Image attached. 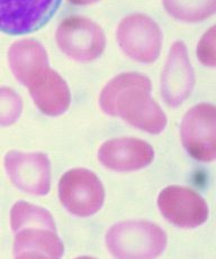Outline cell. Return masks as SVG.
<instances>
[{"instance_id":"cell-1","label":"cell","mask_w":216,"mask_h":259,"mask_svg":"<svg viewBox=\"0 0 216 259\" xmlns=\"http://www.w3.org/2000/svg\"><path fill=\"white\" fill-rule=\"evenodd\" d=\"M148 76L128 72L112 79L101 90L99 106L106 115L121 117L140 131L158 135L167 126V116L151 97Z\"/></svg>"},{"instance_id":"cell-2","label":"cell","mask_w":216,"mask_h":259,"mask_svg":"<svg viewBox=\"0 0 216 259\" xmlns=\"http://www.w3.org/2000/svg\"><path fill=\"white\" fill-rule=\"evenodd\" d=\"M106 247L116 258H156L167 247V235L150 221L128 220L113 226L106 234Z\"/></svg>"},{"instance_id":"cell-3","label":"cell","mask_w":216,"mask_h":259,"mask_svg":"<svg viewBox=\"0 0 216 259\" xmlns=\"http://www.w3.org/2000/svg\"><path fill=\"white\" fill-rule=\"evenodd\" d=\"M116 39L123 53L138 63L151 64L160 56L162 32L156 20L144 14L123 18L116 30Z\"/></svg>"},{"instance_id":"cell-4","label":"cell","mask_w":216,"mask_h":259,"mask_svg":"<svg viewBox=\"0 0 216 259\" xmlns=\"http://www.w3.org/2000/svg\"><path fill=\"white\" fill-rule=\"evenodd\" d=\"M55 38L59 49L78 62L95 61L106 48V36L102 28L82 16L64 18L58 26Z\"/></svg>"},{"instance_id":"cell-5","label":"cell","mask_w":216,"mask_h":259,"mask_svg":"<svg viewBox=\"0 0 216 259\" xmlns=\"http://www.w3.org/2000/svg\"><path fill=\"white\" fill-rule=\"evenodd\" d=\"M59 199L71 214L87 218L101 209L105 190L98 176L91 170L72 168L60 180Z\"/></svg>"},{"instance_id":"cell-6","label":"cell","mask_w":216,"mask_h":259,"mask_svg":"<svg viewBox=\"0 0 216 259\" xmlns=\"http://www.w3.org/2000/svg\"><path fill=\"white\" fill-rule=\"evenodd\" d=\"M182 142L190 156L204 163L216 157V108L199 103L190 108L182 121Z\"/></svg>"},{"instance_id":"cell-7","label":"cell","mask_w":216,"mask_h":259,"mask_svg":"<svg viewBox=\"0 0 216 259\" xmlns=\"http://www.w3.org/2000/svg\"><path fill=\"white\" fill-rule=\"evenodd\" d=\"M158 208L164 219L173 226L193 229L207 221L209 209L206 201L193 189L171 185L158 196Z\"/></svg>"},{"instance_id":"cell-8","label":"cell","mask_w":216,"mask_h":259,"mask_svg":"<svg viewBox=\"0 0 216 259\" xmlns=\"http://www.w3.org/2000/svg\"><path fill=\"white\" fill-rule=\"evenodd\" d=\"M61 0H0V30L9 35H25L49 22Z\"/></svg>"},{"instance_id":"cell-9","label":"cell","mask_w":216,"mask_h":259,"mask_svg":"<svg viewBox=\"0 0 216 259\" xmlns=\"http://www.w3.org/2000/svg\"><path fill=\"white\" fill-rule=\"evenodd\" d=\"M4 165L12 183L23 192L33 195L50 192L51 163L45 154L10 151Z\"/></svg>"},{"instance_id":"cell-10","label":"cell","mask_w":216,"mask_h":259,"mask_svg":"<svg viewBox=\"0 0 216 259\" xmlns=\"http://www.w3.org/2000/svg\"><path fill=\"white\" fill-rule=\"evenodd\" d=\"M195 87V72L190 63L186 45L182 40L174 42L161 73V97L167 106H182L192 95Z\"/></svg>"},{"instance_id":"cell-11","label":"cell","mask_w":216,"mask_h":259,"mask_svg":"<svg viewBox=\"0 0 216 259\" xmlns=\"http://www.w3.org/2000/svg\"><path fill=\"white\" fill-rule=\"evenodd\" d=\"M100 163L115 172H133L149 166L154 151L147 142L137 138H114L101 145L98 151Z\"/></svg>"},{"instance_id":"cell-12","label":"cell","mask_w":216,"mask_h":259,"mask_svg":"<svg viewBox=\"0 0 216 259\" xmlns=\"http://www.w3.org/2000/svg\"><path fill=\"white\" fill-rule=\"evenodd\" d=\"M27 88L35 106L46 116H61L70 107L69 87L63 77L50 66L36 76Z\"/></svg>"},{"instance_id":"cell-13","label":"cell","mask_w":216,"mask_h":259,"mask_svg":"<svg viewBox=\"0 0 216 259\" xmlns=\"http://www.w3.org/2000/svg\"><path fill=\"white\" fill-rule=\"evenodd\" d=\"M8 63L15 79L25 87L50 66L44 46L29 38L12 44L8 50Z\"/></svg>"},{"instance_id":"cell-14","label":"cell","mask_w":216,"mask_h":259,"mask_svg":"<svg viewBox=\"0 0 216 259\" xmlns=\"http://www.w3.org/2000/svg\"><path fill=\"white\" fill-rule=\"evenodd\" d=\"M63 253V242L54 230L25 228L15 236L14 256L16 258H61Z\"/></svg>"},{"instance_id":"cell-15","label":"cell","mask_w":216,"mask_h":259,"mask_svg":"<svg viewBox=\"0 0 216 259\" xmlns=\"http://www.w3.org/2000/svg\"><path fill=\"white\" fill-rule=\"evenodd\" d=\"M10 226L15 234L25 228H44L56 231L53 217L48 210L25 201H18L13 205L10 210Z\"/></svg>"},{"instance_id":"cell-16","label":"cell","mask_w":216,"mask_h":259,"mask_svg":"<svg viewBox=\"0 0 216 259\" xmlns=\"http://www.w3.org/2000/svg\"><path fill=\"white\" fill-rule=\"evenodd\" d=\"M171 17L185 23L204 22L216 12V0H162Z\"/></svg>"},{"instance_id":"cell-17","label":"cell","mask_w":216,"mask_h":259,"mask_svg":"<svg viewBox=\"0 0 216 259\" xmlns=\"http://www.w3.org/2000/svg\"><path fill=\"white\" fill-rule=\"evenodd\" d=\"M23 112V100L12 88L0 87V126L14 125Z\"/></svg>"},{"instance_id":"cell-18","label":"cell","mask_w":216,"mask_h":259,"mask_svg":"<svg viewBox=\"0 0 216 259\" xmlns=\"http://www.w3.org/2000/svg\"><path fill=\"white\" fill-rule=\"evenodd\" d=\"M197 58L200 63L208 67H215V26H212L197 44Z\"/></svg>"},{"instance_id":"cell-19","label":"cell","mask_w":216,"mask_h":259,"mask_svg":"<svg viewBox=\"0 0 216 259\" xmlns=\"http://www.w3.org/2000/svg\"><path fill=\"white\" fill-rule=\"evenodd\" d=\"M68 2L72 5H77V6H86V5L95 4L99 2V0H68Z\"/></svg>"}]
</instances>
